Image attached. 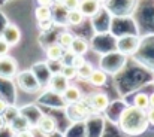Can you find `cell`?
I'll use <instances>...</instances> for the list:
<instances>
[{
  "label": "cell",
  "mask_w": 154,
  "mask_h": 137,
  "mask_svg": "<svg viewBox=\"0 0 154 137\" xmlns=\"http://www.w3.org/2000/svg\"><path fill=\"white\" fill-rule=\"evenodd\" d=\"M118 125L123 133L129 136H139L148 128L147 110L139 109L136 106H129L123 110L118 119Z\"/></svg>",
  "instance_id": "1"
},
{
  "label": "cell",
  "mask_w": 154,
  "mask_h": 137,
  "mask_svg": "<svg viewBox=\"0 0 154 137\" xmlns=\"http://www.w3.org/2000/svg\"><path fill=\"white\" fill-rule=\"evenodd\" d=\"M15 76H17V85L23 91L36 92L41 88V82L32 70H24L21 73H17Z\"/></svg>",
  "instance_id": "2"
},
{
  "label": "cell",
  "mask_w": 154,
  "mask_h": 137,
  "mask_svg": "<svg viewBox=\"0 0 154 137\" xmlns=\"http://www.w3.org/2000/svg\"><path fill=\"white\" fill-rule=\"evenodd\" d=\"M69 106V109H67V112H70V118L72 116H76V121H81V119H85V118H88L90 116V113L93 112V109L88 106V103L85 101V98H81V100H78L76 103H72V104H67Z\"/></svg>",
  "instance_id": "3"
},
{
  "label": "cell",
  "mask_w": 154,
  "mask_h": 137,
  "mask_svg": "<svg viewBox=\"0 0 154 137\" xmlns=\"http://www.w3.org/2000/svg\"><path fill=\"white\" fill-rule=\"evenodd\" d=\"M17 73H18V64H17V61L12 57H9V55L0 57V78L11 79Z\"/></svg>",
  "instance_id": "4"
},
{
  "label": "cell",
  "mask_w": 154,
  "mask_h": 137,
  "mask_svg": "<svg viewBox=\"0 0 154 137\" xmlns=\"http://www.w3.org/2000/svg\"><path fill=\"white\" fill-rule=\"evenodd\" d=\"M85 101L88 103V106L96 110V112H102L109 106V97L105 92H93L88 94L85 97Z\"/></svg>",
  "instance_id": "5"
},
{
  "label": "cell",
  "mask_w": 154,
  "mask_h": 137,
  "mask_svg": "<svg viewBox=\"0 0 154 137\" xmlns=\"http://www.w3.org/2000/svg\"><path fill=\"white\" fill-rule=\"evenodd\" d=\"M36 130L44 137H48V136H51L52 133H55L57 122L50 115H41L39 119H38V122H36Z\"/></svg>",
  "instance_id": "6"
},
{
  "label": "cell",
  "mask_w": 154,
  "mask_h": 137,
  "mask_svg": "<svg viewBox=\"0 0 154 137\" xmlns=\"http://www.w3.org/2000/svg\"><path fill=\"white\" fill-rule=\"evenodd\" d=\"M2 37L9 43V46H17L21 40V30L15 25V24H6L3 31H2Z\"/></svg>",
  "instance_id": "7"
},
{
  "label": "cell",
  "mask_w": 154,
  "mask_h": 137,
  "mask_svg": "<svg viewBox=\"0 0 154 137\" xmlns=\"http://www.w3.org/2000/svg\"><path fill=\"white\" fill-rule=\"evenodd\" d=\"M48 87H50V90H51L52 92L61 95V94L64 92V90L69 87V81L58 72V73L51 75V78H50V81H48Z\"/></svg>",
  "instance_id": "8"
},
{
  "label": "cell",
  "mask_w": 154,
  "mask_h": 137,
  "mask_svg": "<svg viewBox=\"0 0 154 137\" xmlns=\"http://www.w3.org/2000/svg\"><path fill=\"white\" fill-rule=\"evenodd\" d=\"M100 7H102V4L97 0H81L78 9L82 12V15L85 18H93L100 12Z\"/></svg>",
  "instance_id": "9"
},
{
  "label": "cell",
  "mask_w": 154,
  "mask_h": 137,
  "mask_svg": "<svg viewBox=\"0 0 154 137\" xmlns=\"http://www.w3.org/2000/svg\"><path fill=\"white\" fill-rule=\"evenodd\" d=\"M60 97H61V100H63L64 104H72V103H76L78 100L82 98V92H81V90L78 87L69 84V87L64 90V92Z\"/></svg>",
  "instance_id": "10"
},
{
  "label": "cell",
  "mask_w": 154,
  "mask_h": 137,
  "mask_svg": "<svg viewBox=\"0 0 154 137\" xmlns=\"http://www.w3.org/2000/svg\"><path fill=\"white\" fill-rule=\"evenodd\" d=\"M88 42H87V39H84V37H81V36H75L73 37V40H72V45L69 46V51L72 52V54H78V55H85L87 52H88Z\"/></svg>",
  "instance_id": "11"
},
{
  "label": "cell",
  "mask_w": 154,
  "mask_h": 137,
  "mask_svg": "<svg viewBox=\"0 0 154 137\" xmlns=\"http://www.w3.org/2000/svg\"><path fill=\"white\" fill-rule=\"evenodd\" d=\"M64 48L61 45H58L57 42L55 43H51V45L47 46L45 49V54H47V58L50 61H61L63 60V55H64Z\"/></svg>",
  "instance_id": "12"
},
{
  "label": "cell",
  "mask_w": 154,
  "mask_h": 137,
  "mask_svg": "<svg viewBox=\"0 0 154 137\" xmlns=\"http://www.w3.org/2000/svg\"><path fill=\"white\" fill-rule=\"evenodd\" d=\"M87 81H88L90 85H93V87H96V88H100V87H103V85L106 84L108 76H106V73H105L103 70H100V69H94L93 73L90 75V78H88Z\"/></svg>",
  "instance_id": "13"
},
{
  "label": "cell",
  "mask_w": 154,
  "mask_h": 137,
  "mask_svg": "<svg viewBox=\"0 0 154 137\" xmlns=\"http://www.w3.org/2000/svg\"><path fill=\"white\" fill-rule=\"evenodd\" d=\"M66 21L69 25H73V27H78L81 25L84 21H85V16L82 15V12L79 9H72V10H67L66 13Z\"/></svg>",
  "instance_id": "14"
},
{
  "label": "cell",
  "mask_w": 154,
  "mask_h": 137,
  "mask_svg": "<svg viewBox=\"0 0 154 137\" xmlns=\"http://www.w3.org/2000/svg\"><path fill=\"white\" fill-rule=\"evenodd\" d=\"M11 127L18 133V131H23V130H29L30 128V121L24 116V115H21V113H18L12 121H11Z\"/></svg>",
  "instance_id": "15"
},
{
  "label": "cell",
  "mask_w": 154,
  "mask_h": 137,
  "mask_svg": "<svg viewBox=\"0 0 154 137\" xmlns=\"http://www.w3.org/2000/svg\"><path fill=\"white\" fill-rule=\"evenodd\" d=\"M133 106L147 110L150 107V95L147 92H138L133 98Z\"/></svg>",
  "instance_id": "16"
},
{
  "label": "cell",
  "mask_w": 154,
  "mask_h": 137,
  "mask_svg": "<svg viewBox=\"0 0 154 137\" xmlns=\"http://www.w3.org/2000/svg\"><path fill=\"white\" fill-rule=\"evenodd\" d=\"M73 37H75V36H73L70 31L64 30V31H61V33L57 36V43H58V45H61L64 49H69V46L72 45Z\"/></svg>",
  "instance_id": "17"
},
{
  "label": "cell",
  "mask_w": 154,
  "mask_h": 137,
  "mask_svg": "<svg viewBox=\"0 0 154 137\" xmlns=\"http://www.w3.org/2000/svg\"><path fill=\"white\" fill-rule=\"evenodd\" d=\"M35 16L38 21H44V19H50L52 18V9L48 6H38L35 10Z\"/></svg>",
  "instance_id": "18"
},
{
  "label": "cell",
  "mask_w": 154,
  "mask_h": 137,
  "mask_svg": "<svg viewBox=\"0 0 154 137\" xmlns=\"http://www.w3.org/2000/svg\"><path fill=\"white\" fill-rule=\"evenodd\" d=\"M93 66L90 64V63H84L79 69H76V78H79V79H84V81H87L88 78H90V75L93 73Z\"/></svg>",
  "instance_id": "19"
},
{
  "label": "cell",
  "mask_w": 154,
  "mask_h": 137,
  "mask_svg": "<svg viewBox=\"0 0 154 137\" xmlns=\"http://www.w3.org/2000/svg\"><path fill=\"white\" fill-rule=\"evenodd\" d=\"M60 73H61L67 81H72V79L76 78V69H75L70 63H69V64H63L61 69H60Z\"/></svg>",
  "instance_id": "20"
},
{
  "label": "cell",
  "mask_w": 154,
  "mask_h": 137,
  "mask_svg": "<svg viewBox=\"0 0 154 137\" xmlns=\"http://www.w3.org/2000/svg\"><path fill=\"white\" fill-rule=\"evenodd\" d=\"M84 63H85V57H84V55L73 54V55H72V58H70V64H72L75 69H79Z\"/></svg>",
  "instance_id": "21"
},
{
  "label": "cell",
  "mask_w": 154,
  "mask_h": 137,
  "mask_svg": "<svg viewBox=\"0 0 154 137\" xmlns=\"http://www.w3.org/2000/svg\"><path fill=\"white\" fill-rule=\"evenodd\" d=\"M79 1L81 0H63V4L61 7L67 12V10H72V9H78L79 7Z\"/></svg>",
  "instance_id": "22"
},
{
  "label": "cell",
  "mask_w": 154,
  "mask_h": 137,
  "mask_svg": "<svg viewBox=\"0 0 154 137\" xmlns=\"http://www.w3.org/2000/svg\"><path fill=\"white\" fill-rule=\"evenodd\" d=\"M38 27H39L41 31H50L54 27V21H52V18L44 19V21H38Z\"/></svg>",
  "instance_id": "23"
},
{
  "label": "cell",
  "mask_w": 154,
  "mask_h": 137,
  "mask_svg": "<svg viewBox=\"0 0 154 137\" xmlns=\"http://www.w3.org/2000/svg\"><path fill=\"white\" fill-rule=\"evenodd\" d=\"M9 49H11V46L9 43L0 36V57H3V55H8L9 54Z\"/></svg>",
  "instance_id": "24"
},
{
  "label": "cell",
  "mask_w": 154,
  "mask_h": 137,
  "mask_svg": "<svg viewBox=\"0 0 154 137\" xmlns=\"http://www.w3.org/2000/svg\"><path fill=\"white\" fill-rule=\"evenodd\" d=\"M147 118H148V124L154 127V107H148L147 109Z\"/></svg>",
  "instance_id": "25"
},
{
  "label": "cell",
  "mask_w": 154,
  "mask_h": 137,
  "mask_svg": "<svg viewBox=\"0 0 154 137\" xmlns=\"http://www.w3.org/2000/svg\"><path fill=\"white\" fill-rule=\"evenodd\" d=\"M15 137H35V134H33V131H32V130L29 128V130H23V131H18Z\"/></svg>",
  "instance_id": "26"
},
{
  "label": "cell",
  "mask_w": 154,
  "mask_h": 137,
  "mask_svg": "<svg viewBox=\"0 0 154 137\" xmlns=\"http://www.w3.org/2000/svg\"><path fill=\"white\" fill-rule=\"evenodd\" d=\"M39 6H48V7H52L54 6V0H36Z\"/></svg>",
  "instance_id": "27"
},
{
  "label": "cell",
  "mask_w": 154,
  "mask_h": 137,
  "mask_svg": "<svg viewBox=\"0 0 154 137\" xmlns=\"http://www.w3.org/2000/svg\"><path fill=\"white\" fill-rule=\"evenodd\" d=\"M6 109H8V103H6L3 98H0V113L3 115V112H5Z\"/></svg>",
  "instance_id": "28"
},
{
  "label": "cell",
  "mask_w": 154,
  "mask_h": 137,
  "mask_svg": "<svg viewBox=\"0 0 154 137\" xmlns=\"http://www.w3.org/2000/svg\"><path fill=\"white\" fill-rule=\"evenodd\" d=\"M5 125H6V121H5V116H3V115L0 113V130H2V128H3Z\"/></svg>",
  "instance_id": "29"
},
{
  "label": "cell",
  "mask_w": 154,
  "mask_h": 137,
  "mask_svg": "<svg viewBox=\"0 0 154 137\" xmlns=\"http://www.w3.org/2000/svg\"><path fill=\"white\" fill-rule=\"evenodd\" d=\"M150 107H154V92L150 94Z\"/></svg>",
  "instance_id": "30"
},
{
  "label": "cell",
  "mask_w": 154,
  "mask_h": 137,
  "mask_svg": "<svg viewBox=\"0 0 154 137\" xmlns=\"http://www.w3.org/2000/svg\"><path fill=\"white\" fill-rule=\"evenodd\" d=\"M54 4L55 6H61L63 4V0H54Z\"/></svg>",
  "instance_id": "31"
},
{
  "label": "cell",
  "mask_w": 154,
  "mask_h": 137,
  "mask_svg": "<svg viewBox=\"0 0 154 137\" xmlns=\"http://www.w3.org/2000/svg\"><path fill=\"white\" fill-rule=\"evenodd\" d=\"M97 1H99V3H100V4H103V3H108V1H109V0H97Z\"/></svg>",
  "instance_id": "32"
}]
</instances>
